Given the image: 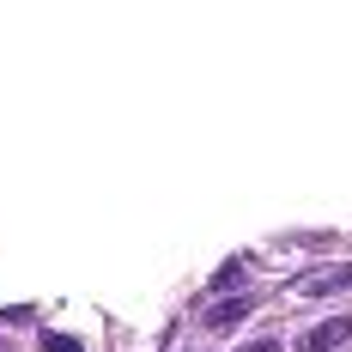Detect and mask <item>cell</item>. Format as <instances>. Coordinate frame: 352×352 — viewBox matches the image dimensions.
<instances>
[{"label": "cell", "mask_w": 352, "mask_h": 352, "mask_svg": "<svg viewBox=\"0 0 352 352\" xmlns=\"http://www.w3.org/2000/svg\"><path fill=\"white\" fill-rule=\"evenodd\" d=\"M346 340H352V322L334 316V322H316L310 334H298V340H292V352H346Z\"/></svg>", "instance_id": "3"}, {"label": "cell", "mask_w": 352, "mask_h": 352, "mask_svg": "<svg viewBox=\"0 0 352 352\" xmlns=\"http://www.w3.org/2000/svg\"><path fill=\"white\" fill-rule=\"evenodd\" d=\"M255 304H261L255 292H231V298H212L207 310H201V328H207V334H225V328H237L243 316H255Z\"/></svg>", "instance_id": "2"}, {"label": "cell", "mask_w": 352, "mask_h": 352, "mask_svg": "<svg viewBox=\"0 0 352 352\" xmlns=\"http://www.w3.org/2000/svg\"><path fill=\"white\" fill-rule=\"evenodd\" d=\"M237 352H285V340L280 334H261V340H249V346H237Z\"/></svg>", "instance_id": "6"}, {"label": "cell", "mask_w": 352, "mask_h": 352, "mask_svg": "<svg viewBox=\"0 0 352 352\" xmlns=\"http://www.w3.org/2000/svg\"><path fill=\"white\" fill-rule=\"evenodd\" d=\"M285 292L292 298H340V292H352V261H322L310 274H298Z\"/></svg>", "instance_id": "1"}, {"label": "cell", "mask_w": 352, "mask_h": 352, "mask_svg": "<svg viewBox=\"0 0 352 352\" xmlns=\"http://www.w3.org/2000/svg\"><path fill=\"white\" fill-rule=\"evenodd\" d=\"M36 346H43V352H85L73 334H55V328H43V334H36Z\"/></svg>", "instance_id": "5"}, {"label": "cell", "mask_w": 352, "mask_h": 352, "mask_svg": "<svg viewBox=\"0 0 352 352\" xmlns=\"http://www.w3.org/2000/svg\"><path fill=\"white\" fill-rule=\"evenodd\" d=\"M243 280H249V261H243V255H231V261H225V267L207 280V292H212V298H219V292L231 298V285H243Z\"/></svg>", "instance_id": "4"}]
</instances>
